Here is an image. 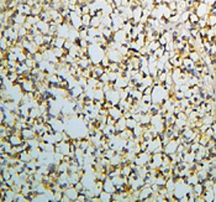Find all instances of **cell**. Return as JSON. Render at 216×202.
<instances>
[{"mask_svg": "<svg viewBox=\"0 0 216 202\" xmlns=\"http://www.w3.org/2000/svg\"><path fill=\"white\" fill-rule=\"evenodd\" d=\"M33 41L36 42V45L40 47L41 45H43V35L42 34H38V35H36V36L33 37Z\"/></svg>", "mask_w": 216, "mask_h": 202, "instance_id": "obj_17", "label": "cell"}, {"mask_svg": "<svg viewBox=\"0 0 216 202\" xmlns=\"http://www.w3.org/2000/svg\"><path fill=\"white\" fill-rule=\"evenodd\" d=\"M164 52H165V47L164 46H161L158 50H156L155 52H153V56H155L156 58H161V57H163Z\"/></svg>", "mask_w": 216, "mask_h": 202, "instance_id": "obj_15", "label": "cell"}, {"mask_svg": "<svg viewBox=\"0 0 216 202\" xmlns=\"http://www.w3.org/2000/svg\"><path fill=\"white\" fill-rule=\"evenodd\" d=\"M109 115L113 117L114 119H120V118L122 117V110L117 107V106H113L111 108H109Z\"/></svg>", "mask_w": 216, "mask_h": 202, "instance_id": "obj_5", "label": "cell"}, {"mask_svg": "<svg viewBox=\"0 0 216 202\" xmlns=\"http://www.w3.org/2000/svg\"><path fill=\"white\" fill-rule=\"evenodd\" d=\"M152 92H153V87H146L143 90V94L144 96H152Z\"/></svg>", "mask_w": 216, "mask_h": 202, "instance_id": "obj_23", "label": "cell"}, {"mask_svg": "<svg viewBox=\"0 0 216 202\" xmlns=\"http://www.w3.org/2000/svg\"><path fill=\"white\" fill-rule=\"evenodd\" d=\"M137 124H138V123L134 119V118H129V119H126V127H127L129 129H134Z\"/></svg>", "mask_w": 216, "mask_h": 202, "instance_id": "obj_16", "label": "cell"}, {"mask_svg": "<svg viewBox=\"0 0 216 202\" xmlns=\"http://www.w3.org/2000/svg\"><path fill=\"white\" fill-rule=\"evenodd\" d=\"M101 26V19L98 16H92V21H90V27H95V29H99Z\"/></svg>", "mask_w": 216, "mask_h": 202, "instance_id": "obj_12", "label": "cell"}, {"mask_svg": "<svg viewBox=\"0 0 216 202\" xmlns=\"http://www.w3.org/2000/svg\"><path fill=\"white\" fill-rule=\"evenodd\" d=\"M141 102L144 103V104H148V106H151V104H152V96H144L143 94Z\"/></svg>", "mask_w": 216, "mask_h": 202, "instance_id": "obj_20", "label": "cell"}, {"mask_svg": "<svg viewBox=\"0 0 216 202\" xmlns=\"http://www.w3.org/2000/svg\"><path fill=\"white\" fill-rule=\"evenodd\" d=\"M215 25H216V15H214V14H209L207 15V26L214 27Z\"/></svg>", "mask_w": 216, "mask_h": 202, "instance_id": "obj_14", "label": "cell"}, {"mask_svg": "<svg viewBox=\"0 0 216 202\" xmlns=\"http://www.w3.org/2000/svg\"><path fill=\"white\" fill-rule=\"evenodd\" d=\"M78 202H87V195L83 193V192H79L78 193V198H77Z\"/></svg>", "mask_w": 216, "mask_h": 202, "instance_id": "obj_21", "label": "cell"}, {"mask_svg": "<svg viewBox=\"0 0 216 202\" xmlns=\"http://www.w3.org/2000/svg\"><path fill=\"white\" fill-rule=\"evenodd\" d=\"M188 57H189L194 63H198V62L201 60V53L199 51H196V50H194V51H191L189 53V56H188Z\"/></svg>", "mask_w": 216, "mask_h": 202, "instance_id": "obj_9", "label": "cell"}, {"mask_svg": "<svg viewBox=\"0 0 216 202\" xmlns=\"http://www.w3.org/2000/svg\"><path fill=\"white\" fill-rule=\"evenodd\" d=\"M110 63H111V61L109 60V57H108V56H106V55H105V56H104V58L101 60V62H100V65H101V66H103L104 68H106V67H109V65H110Z\"/></svg>", "mask_w": 216, "mask_h": 202, "instance_id": "obj_19", "label": "cell"}, {"mask_svg": "<svg viewBox=\"0 0 216 202\" xmlns=\"http://www.w3.org/2000/svg\"><path fill=\"white\" fill-rule=\"evenodd\" d=\"M99 198H100V202H110L111 198H113V195L103 190V192L99 195Z\"/></svg>", "mask_w": 216, "mask_h": 202, "instance_id": "obj_11", "label": "cell"}, {"mask_svg": "<svg viewBox=\"0 0 216 202\" xmlns=\"http://www.w3.org/2000/svg\"><path fill=\"white\" fill-rule=\"evenodd\" d=\"M8 140L12 144V146H17L19 144H21L22 138L20 136V134H12V135H10V136L8 138Z\"/></svg>", "mask_w": 216, "mask_h": 202, "instance_id": "obj_8", "label": "cell"}, {"mask_svg": "<svg viewBox=\"0 0 216 202\" xmlns=\"http://www.w3.org/2000/svg\"><path fill=\"white\" fill-rule=\"evenodd\" d=\"M36 26H37L38 31L42 35H46V34L50 32V23H46V21H43V20H40V21L36 24Z\"/></svg>", "mask_w": 216, "mask_h": 202, "instance_id": "obj_6", "label": "cell"}, {"mask_svg": "<svg viewBox=\"0 0 216 202\" xmlns=\"http://www.w3.org/2000/svg\"><path fill=\"white\" fill-rule=\"evenodd\" d=\"M106 55V52L103 50V47L98 44H90L88 47V53L87 56L93 62V65H100L101 60Z\"/></svg>", "mask_w": 216, "mask_h": 202, "instance_id": "obj_1", "label": "cell"}, {"mask_svg": "<svg viewBox=\"0 0 216 202\" xmlns=\"http://www.w3.org/2000/svg\"><path fill=\"white\" fill-rule=\"evenodd\" d=\"M158 41H159V44H161L162 46H165L167 44H168V40H167L163 35H161V36H159V39H158Z\"/></svg>", "mask_w": 216, "mask_h": 202, "instance_id": "obj_22", "label": "cell"}, {"mask_svg": "<svg viewBox=\"0 0 216 202\" xmlns=\"http://www.w3.org/2000/svg\"><path fill=\"white\" fill-rule=\"evenodd\" d=\"M114 41L116 42H120V44H126L127 42V34L122 29L121 30H117L114 32Z\"/></svg>", "mask_w": 216, "mask_h": 202, "instance_id": "obj_3", "label": "cell"}, {"mask_svg": "<svg viewBox=\"0 0 216 202\" xmlns=\"http://www.w3.org/2000/svg\"><path fill=\"white\" fill-rule=\"evenodd\" d=\"M103 190L106 191L109 193L113 195L114 192H116V186L114 185L113 180H111L110 177H106L105 180H104V186H103Z\"/></svg>", "mask_w": 216, "mask_h": 202, "instance_id": "obj_4", "label": "cell"}, {"mask_svg": "<svg viewBox=\"0 0 216 202\" xmlns=\"http://www.w3.org/2000/svg\"><path fill=\"white\" fill-rule=\"evenodd\" d=\"M172 1H173V0H163V4H164V5H167V6H168V5H169V4L172 3Z\"/></svg>", "mask_w": 216, "mask_h": 202, "instance_id": "obj_24", "label": "cell"}, {"mask_svg": "<svg viewBox=\"0 0 216 202\" xmlns=\"http://www.w3.org/2000/svg\"><path fill=\"white\" fill-rule=\"evenodd\" d=\"M106 56L109 57V60L111 62H116V63H120V62L122 61V56L121 53L119 52V50H115V48H110L106 51Z\"/></svg>", "mask_w": 216, "mask_h": 202, "instance_id": "obj_2", "label": "cell"}, {"mask_svg": "<svg viewBox=\"0 0 216 202\" xmlns=\"http://www.w3.org/2000/svg\"><path fill=\"white\" fill-rule=\"evenodd\" d=\"M199 20H200V18H199L195 12H191V14H190V16H189V21H190L191 24H194V25H195V24H198Z\"/></svg>", "mask_w": 216, "mask_h": 202, "instance_id": "obj_18", "label": "cell"}, {"mask_svg": "<svg viewBox=\"0 0 216 202\" xmlns=\"http://www.w3.org/2000/svg\"><path fill=\"white\" fill-rule=\"evenodd\" d=\"M64 193L67 195V196L71 198V201H77V198H78V190L75 189L74 186H69L68 189L64 191Z\"/></svg>", "mask_w": 216, "mask_h": 202, "instance_id": "obj_7", "label": "cell"}, {"mask_svg": "<svg viewBox=\"0 0 216 202\" xmlns=\"http://www.w3.org/2000/svg\"><path fill=\"white\" fill-rule=\"evenodd\" d=\"M64 42H66V39L64 37H59V36H56L52 41V45L53 47H63L64 46Z\"/></svg>", "mask_w": 216, "mask_h": 202, "instance_id": "obj_10", "label": "cell"}, {"mask_svg": "<svg viewBox=\"0 0 216 202\" xmlns=\"http://www.w3.org/2000/svg\"><path fill=\"white\" fill-rule=\"evenodd\" d=\"M195 1H198V3H203V0H195Z\"/></svg>", "mask_w": 216, "mask_h": 202, "instance_id": "obj_25", "label": "cell"}, {"mask_svg": "<svg viewBox=\"0 0 216 202\" xmlns=\"http://www.w3.org/2000/svg\"><path fill=\"white\" fill-rule=\"evenodd\" d=\"M80 18H82V23H83V25H85V26L90 27V21H92V15H90V14H83V15H82Z\"/></svg>", "mask_w": 216, "mask_h": 202, "instance_id": "obj_13", "label": "cell"}]
</instances>
